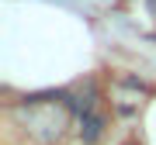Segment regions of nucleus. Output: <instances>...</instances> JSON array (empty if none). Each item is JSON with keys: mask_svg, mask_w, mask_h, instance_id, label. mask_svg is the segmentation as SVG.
Instances as JSON below:
<instances>
[{"mask_svg": "<svg viewBox=\"0 0 156 145\" xmlns=\"http://www.w3.org/2000/svg\"><path fill=\"white\" fill-rule=\"evenodd\" d=\"M80 135H83V142H97L101 138V117L97 114H83V128H80Z\"/></svg>", "mask_w": 156, "mask_h": 145, "instance_id": "obj_1", "label": "nucleus"}, {"mask_svg": "<svg viewBox=\"0 0 156 145\" xmlns=\"http://www.w3.org/2000/svg\"><path fill=\"white\" fill-rule=\"evenodd\" d=\"M146 7H149V14H156V0H146Z\"/></svg>", "mask_w": 156, "mask_h": 145, "instance_id": "obj_2", "label": "nucleus"}]
</instances>
